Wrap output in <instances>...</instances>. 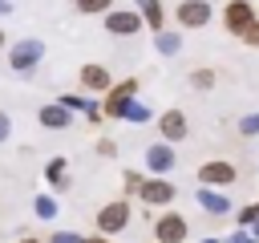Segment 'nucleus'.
I'll return each mask as SVG.
<instances>
[{
	"label": "nucleus",
	"instance_id": "4be33fe9",
	"mask_svg": "<svg viewBox=\"0 0 259 243\" xmlns=\"http://www.w3.org/2000/svg\"><path fill=\"white\" fill-rule=\"evenodd\" d=\"M235 223H239V227L259 223V202H255V207H239V211H235Z\"/></svg>",
	"mask_w": 259,
	"mask_h": 243
},
{
	"label": "nucleus",
	"instance_id": "1a4fd4ad",
	"mask_svg": "<svg viewBox=\"0 0 259 243\" xmlns=\"http://www.w3.org/2000/svg\"><path fill=\"white\" fill-rule=\"evenodd\" d=\"M198 182H202V186H231V182H239V170H235V162H227V158H206V162L198 166Z\"/></svg>",
	"mask_w": 259,
	"mask_h": 243
},
{
	"label": "nucleus",
	"instance_id": "c756f323",
	"mask_svg": "<svg viewBox=\"0 0 259 243\" xmlns=\"http://www.w3.org/2000/svg\"><path fill=\"white\" fill-rule=\"evenodd\" d=\"M8 12H16V4L12 0H0V16H8Z\"/></svg>",
	"mask_w": 259,
	"mask_h": 243
},
{
	"label": "nucleus",
	"instance_id": "7ed1b4c3",
	"mask_svg": "<svg viewBox=\"0 0 259 243\" xmlns=\"http://www.w3.org/2000/svg\"><path fill=\"white\" fill-rule=\"evenodd\" d=\"M101 24H105V32L109 36H138L142 32V12L138 8H109V12H101Z\"/></svg>",
	"mask_w": 259,
	"mask_h": 243
},
{
	"label": "nucleus",
	"instance_id": "2f4dec72",
	"mask_svg": "<svg viewBox=\"0 0 259 243\" xmlns=\"http://www.w3.org/2000/svg\"><path fill=\"white\" fill-rule=\"evenodd\" d=\"M16 243H45V239H36V235H20Z\"/></svg>",
	"mask_w": 259,
	"mask_h": 243
},
{
	"label": "nucleus",
	"instance_id": "9d476101",
	"mask_svg": "<svg viewBox=\"0 0 259 243\" xmlns=\"http://www.w3.org/2000/svg\"><path fill=\"white\" fill-rule=\"evenodd\" d=\"M174 166H178V150H174L170 142L158 138V142L146 146V170H150V174H170Z\"/></svg>",
	"mask_w": 259,
	"mask_h": 243
},
{
	"label": "nucleus",
	"instance_id": "a211bd4d",
	"mask_svg": "<svg viewBox=\"0 0 259 243\" xmlns=\"http://www.w3.org/2000/svg\"><path fill=\"white\" fill-rule=\"evenodd\" d=\"M150 117H154V109H150V105H142L138 97L121 109V122H134V126H142V122H150Z\"/></svg>",
	"mask_w": 259,
	"mask_h": 243
},
{
	"label": "nucleus",
	"instance_id": "7c9ffc66",
	"mask_svg": "<svg viewBox=\"0 0 259 243\" xmlns=\"http://www.w3.org/2000/svg\"><path fill=\"white\" fill-rule=\"evenodd\" d=\"M81 243H109V235H101V231H97V235H89V239H81Z\"/></svg>",
	"mask_w": 259,
	"mask_h": 243
},
{
	"label": "nucleus",
	"instance_id": "b1692460",
	"mask_svg": "<svg viewBox=\"0 0 259 243\" xmlns=\"http://www.w3.org/2000/svg\"><path fill=\"white\" fill-rule=\"evenodd\" d=\"M239 40H243V45H251V49H259V16H255V20L239 32Z\"/></svg>",
	"mask_w": 259,
	"mask_h": 243
},
{
	"label": "nucleus",
	"instance_id": "f257e3e1",
	"mask_svg": "<svg viewBox=\"0 0 259 243\" xmlns=\"http://www.w3.org/2000/svg\"><path fill=\"white\" fill-rule=\"evenodd\" d=\"M178 198V186L166 178V174H150V178H142V186H138V202H146V207H170Z\"/></svg>",
	"mask_w": 259,
	"mask_h": 243
},
{
	"label": "nucleus",
	"instance_id": "f8f14e48",
	"mask_svg": "<svg viewBox=\"0 0 259 243\" xmlns=\"http://www.w3.org/2000/svg\"><path fill=\"white\" fill-rule=\"evenodd\" d=\"M77 85H81V93H105V89L113 85V73H109L105 65L89 61V65L77 69Z\"/></svg>",
	"mask_w": 259,
	"mask_h": 243
},
{
	"label": "nucleus",
	"instance_id": "473e14b6",
	"mask_svg": "<svg viewBox=\"0 0 259 243\" xmlns=\"http://www.w3.org/2000/svg\"><path fill=\"white\" fill-rule=\"evenodd\" d=\"M4 40H8V36H4V28H0V49H4Z\"/></svg>",
	"mask_w": 259,
	"mask_h": 243
},
{
	"label": "nucleus",
	"instance_id": "4468645a",
	"mask_svg": "<svg viewBox=\"0 0 259 243\" xmlns=\"http://www.w3.org/2000/svg\"><path fill=\"white\" fill-rule=\"evenodd\" d=\"M36 122H40L45 130H69L73 109H65L61 101H53V105H40V109H36Z\"/></svg>",
	"mask_w": 259,
	"mask_h": 243
},
{
	"label": "nucleus",
	"instance_id": "aec40b11",
	"mask_svg": "<svg viewBox=\"0 0 259 243\" xmlns=\"http://www.w3.org/2000/svg\"><path fill=\"white\" fill-rule=\"evenodd\" d=\"M117 0H73V8L81 12V16H101V12H109Z\"/></svg>",
	"mask_w": 259,
	"mask_h": 243
},
{
	"label": "nucleus",
	"instance_id": "412c9836",
	"mask_svg": "<svg viewBox=\"0 0 259 243\" xmlns=\"http://www.w3.org/2000/svg\"><path fill=\"white\" fill-rule=\"evenodd\" d=\"M214 69H206V65H198V69H190V85L194 89H214Z\"/></svg>",
	"mask_w": 259,
	"mask_h": 243
},
{
	"label": "nucleus",
	"instance_id": "f03ea898",
	"mask_svg": "<svg viewBox=\"0 0 259 243\" xmlns=\"http://www.w3.org/2000/svg\"><path fill=\"white\" fill-rule=\"evenodd\" d=\"M154 243H182L186 235H190V223H186V215H178V211H170V207H162V215L154 219Z\"/></svg>",
	"mask_w": 259,
	"mask_h": 243
},
{
	"label": "nucleus",
	"instance_id": "393cba45",
	"mask_svg": "<svg viewBox=\"0 0 259 243\" xmlns=\"http://www.w3.org/2000/svg\"><path fill=\"white\" fill-rule=\"evenodd\" d=\"M142 178H146V174H138V170H125V174H121V182H125V194H138Z\"/></svg>",
	"mask_w": 259,
	"mask_h": 243
},
{
	"label": "nucleus",
	"instance_id": "423d86ee",
	"mask_svg": "<svg viewBox=\"0 0 259 243\" xmlns=\"http://www.w3.org/2000/svg\"><path fill=\"white\" fill-rule=\"evenodd\" d=\"M97 231L101 235H121L125 227H130V198H113V202H105L101 211H97Z\"/></svg>",
	"mask_w": 259,
	"mask_h": 243
},
{
	"label": "nucleus",
	"instance_id": "39448f33",
	"mask_svg": "<svg viewBox=\"0 0 259 243\" xmlns=\"http://www.w3.org/2000/svg\"><path fill=\"white\" fill-rule=\"evenodd\" d=\"M138 97V77H125V81H113L109 89H105V101H101V113L105 117H113V122H121V109L130 105Z\"/></svg>",
	"mask_w": 259,
	"mask_h": 243
},
{
	"label": "nucleus",
	"instance_id": "cd10ccee",
	"mask_svg": "<svg viewBox=\"0 0 259 243\" xmlns=\"http://www.w3.org/2000/svg\"><path fill=\"white\" fill-rule=\"evenodd\" d=\"M97 154H101V158H113V154H117V142L101 138V142H97Z\"/></svg>",
	"mask_w": 259,
	"mask_h": 243
},
{
	"label": "nucleus",
	"instance_id": "c85d7f7f",
	"mask_svg": "<svg viewBox=\"0 0 259 243\" xmlns=\"http://www.w3.org/2000/svg\"><path fill=\"white\" fill-rule=\"evenodd\" d=\"M8 138H12V117L0 109V142H8Z\"/></svg>",
	"mask_w": 259,
	"mask_h": 243
},
{
	"label": "nucleus",
	"instance_id": "5701e85b",
	"mask_svg": "<svg viewBox=\"0 0 259 243\" xmlns=\"http://www.w3.org/2000/svg\"><path fill=\"white\" fill-rule=\"evenodd\" d=\"M57 101H61V105H65V109H73V113H77V109H85V105H89V101H85V93H61V97H57Z\"/></svg>",
	"mask_w": 259,
	"mask_h": 243
},
{
	"label": "nucleus",
	"instance_id": "bb28decb",
	"mask_svg": "<svg viewBox=\"0 0 259 243\" xmlns=\"http://www.w3.org/2000/svg\"><path fill=\"white\" fill-rule=\"evenodd\" d=\"M49 243H81V235H77V231H53Z\"/></svg>",
	"mask_w": 259,
	"mask_h": 243
},
{
	"label": "nucleus",
	"instance_id": "6e6552de",
	"mask_svg": "<svg viewBox=\"0 0 259 243\" xmlns=\"http://www.w3.org/2000/svg\"><path fill=\"white\" fill-rule=\"evenodd\" d=\"M186 134H190V122H186V113H182L178 105H170V109H162V113H158V138H162V142L178 146Z\"/></svg>",
	"mask_w": 259,
	"mask_h": 243
},
{
	"label": "nucleus",
	"instance_id": "f3484780",
	"mask_svg": "<svg viewBox=\"0 0 259 243\" xmlns=\"http://www.w3.org/2000/svg\"><path fill=\"white\" fill-rule=\"evenodd\" d=\"M154 49H158L162 57H174V53H182V36H178L174 28H158V32H154Z\"/></svg>",
	"mask_w": 259,
	"mask_h": 243
},
{
	"label": "nucleus",
	"instance_id": "6ab92c4d",
	"mask_svg": "<svg viewBox=\"0 0 259 243\" xmlns=\"http://www.w3.org/2000/svg\"><path fill=\"white\" fill-rule=\"evenodd\" d=\"M57 211H61V202H57L53 194H36V198H32V215H36V219H57Z\"/></svg>",
	"mask_w": 259,
	"mask_h": 243
},
{
	"label": "nucleus",
	"instance_id": "9b49d317",
	"mask_svg": "<svg viewBox=\"0 0 259 243\" xmlns=\"http://www.w3.org/2000/svg\"><path fill=\"white\" fill-rule=\"evenodd\" d=\"M255 16H259V8H255L251 0H227V4H223V24H227V32H235V36H239Z\"/></svg>",
	"mask_w": 259,
	"mask_h": 243
},
{
	"label": "nucleus",
	"instance_id": "dca6fc26",
	"mask_svg": "<svg viewBox=\"0 0 259 243\" xmlns=\"http://www.w3.org/2000/svg\"><path fill=\"white\" fill-rule=\"evenodd\" d=\"M45 182H49L53 190H65V186H69V162H65V158H49V166H45Z\"/></svg>",
	"mask_w": 259,
	"mask_h": 243
},
{
	"label": "nucleus",
	"instance_id": "0eeeda50",
	"mask_svg": "<svg viewBox=\"0 0 259 243\" xmlns=\"http://www.w3.org/2000/svg\"><path fill=\"white\" fill-rule=\"evenodd\" d=\"M210 16H214V4L210 0H178V8H174L178 28H206Z\"/></svg>",
	"mask_w": 259,
	"mask_h": 243
},
{
	"label": "nucleus",
	"instance_id": "72a5a7b5",
	"mask_svg": "<svg viewBox=\"0 0 259 243\" xmlns=\"http://www.w3.org/2000/svg\"><path fill=\"white\" fill-rule=\"evenodd\" d=\"M202 243H219V239H202Z\"/></svg>",
	"mask_w": 259,
	"mask_h": 243
},
{
	"label": "nucleus",
	"instance_id": "ddd939ff",
	"mask_svg": "<svg viewBox=\"0 0 259 243\" xmlns=\"http://www.w3.org/2000/svg\"><path fill=\"white\" fill-rule=\"evenodd\" d=\"M198 207H202L206 215H214V219H223V215H231V211H235V207H231V198H227L223 190L202 186V182H198Z\"/></svg>",
	"mask_w": 259,
	"mask_h": 243
},
{
	"label": "nucleus",
	"instance_id": "20e7f679",
	"mask_svg": "<svg viewBox=\"0 0 259 243\" xmlns=\"http://www.w3.org/2000/svg\"><path fill=\"white\" fill-rule=\"evenodd\" d=\"M40 57H45V40H36V36H24V40H16V45L8 49L12 73H32V69L40 65Z\"/></svg>",
	"mask_w": 259,
	"mask_h": 243
},
{
	"label": "nucleus",
	"instance_id": "a878e982",
	"mask_svg": "<svg viewBox=\"0 0 259 243\" xmlns=\"http://www.w3.org/2000/svg\"><path fill=\"white\" fill-rule=\"evenodd\" d=\"M239 134H259V113H247V117H239Z\"/></svg>",
	"mask_w": 259,
	"mask_h": 243
},
{
	"label": "nucleus",
	"instance_id": "2eb2a0df",
	"mask_svg": "<svg viewBox=\"0 0 259 243\" xmlns=\"http://www.w3.org/2000/svg\"><path fill=\"white\" fill-rule=\"evenodd\" d=\"M138 12H142V24H146L150 32L166 28V8H162V0H138Z\"/></svg>",
	"mask_w": 259,
	"mask_h": 243
}]
</instances>
